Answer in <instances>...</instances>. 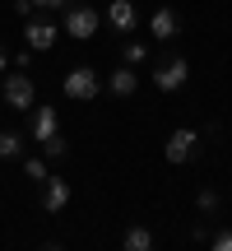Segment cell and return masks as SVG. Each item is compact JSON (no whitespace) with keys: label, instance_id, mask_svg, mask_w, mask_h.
<instances>
[{"label":"cell","instance_id":"cell-1","mask_svg":"<svg viewBox=\"0 0 232 251\" xmlns=\"http://www.w3.org/2000/svg\"><path fill=\"white\" fill-rule=\"evenodd\" d=\"M61 93H65V98H79V102H93L102 93V79H98L93 65H74V70L61 79Z\"/></svg>","mask_w":232,"mask_h":251},{"label":"cell","instance_id":"cell-13","mask_svg":"<svg viewBox=\"0 0 232 251\" xmlns=\"http://www.w3.org/2000/svg\"><path fill=\"white\" fill-rule=\"evenodd\" d=\"M14 158H23V135L0 130V163H14Z\"/></svg>","mask_w":232,"mask_h":251},{"label":"cell","instance_id":"cell-16","mask_svg":"<svg viewBox=\"0 0 232 251\" xmlns=\"http://www.w3.org/2000/svg\"><path fill=\"white\" fill-rule=\"evenodd\" d=\"M121 51H125V65H139V61H149V47H144V42H125Z\"/></svg>","mask_w":232,"mask_h":251},{"label":"cell","instance_id":"cell-18","mask_svg":"<svg viewBox=\"0 0 232 251\" xmlns=\"http://www.w3.org/2000/svg\"><path fill=\"white\" fill-rule=\"evenodd\" d=\"M195 200H200V209H205V214H214V209H218V191H209V186L200 191Z\"/></svg>","mask_w":232,"mask_h":251},{"label":"cell","instance_id":"cell-8","mask_svg":"<svg viewBox=\"0 0 232 251\" xmlns=\"http://www.w3.org/2000/svg\"><path fill=\"white\" fill-rule=\"evenodd\" d=\"M107 24H112V33L130 37L135 24H139V9H135V0H112V5H107Z\"/></svg>","mask_w":232,"mask_h":251},{"label":"cell","instance_id":"cell-6","mask_svg":"<svg viewBox=\"0 0 232 251\" xmlns=\"http://www.w3.org/2000/svg\"><path fill=\"white\" fill-rule=\"evenodd\" d=\"M23 42H28V51H51L56 47V24L51 19H23Z\"/></svg>","mask_w":232,"mask_h":251},{"label":"cell","instance_id":"cell-20","mask_svg":"<svg viewBox=\"0 0 232 251\" xmlns=\"http://www.w3.org/2000/svg\"><path fill=\"white\" fill-rule=\"evenodd\" d=\"M33 5H37V9H65L70 0H33Z\"/></svg>","mask_w":232,"mask_h":251},{"label":"cell","instance_id":"cell-15","mask_svg":"<svg viewBox=\"0 0 232 251\" xmlns=\"http://www.w3.org/2000/svg\"><path fill=\"white\" fill-rule=\"evenodd\" d=\"M23 172H28L33 181H37V186H42V181L51 177V172H46V158H42V153H37V158H23Z\"/></svg>","mask_w":232,"mask_h":251},{"label":"cell","instance_id":"cell-17","mask_svg":"<svg viewBox=\"0 0 232 251\" xmlns=\"http://www.w3.org/2000/svg\"><path fill=\"white\" fill-rule=\"evenodd\" d=\"M209 242H214V251H232V228H218V233H209Z\"/></svg>","mask_w":232,"mask_h":251},{"label":"cell","instance_id":"cell-21","mask_svg":"<svg viewBox=\"0 0 232 251\" xmlns=\"http://www.w3.org/2000/svg\"><path fill=\"white\" fill-rule=\"evenodd\" d=\"M5 70H9V56H5V51H0V75H5Z\"/></svg>","mask_w":232,"mask_h":251},{"label":"cell","instance_id":"cell-14","mask_svg":"<svg viewBox=\"0 0 232 251\" xmlns=\"http://www.w3.org/2000/svg\"><path fill=\"white\" fill-rule=\"evenodd\" d=\"M42 158H51V163L65 158V135H61V130H56L51 140H42Z\"/></svg>","mask_w":232,"mask_h":251},{"label":"cell","instance_id":"cell-10","mask_svg":"<svg viewBox=\"0 0 232 251\" xmlns=\"http://www.w3.org/2000/svg\"><path fill=\"white\" fill-rule=\"evenodd\" d=\"M28 130H33L37 144L51 140V135L61 130V126H56V107H46V102H42V107H33V112H28Z\"/></svg>","mask_w":232,"mask_h":251},{"label":"cell","instance_id":"cell-11","mask_svg":"<svg viewBox=\"0 0 232 251\" xmlns=\"http://www.w3.org/2000/svg\"><path fill=\"white\" fill-rule=\"evenodd\" d=\"M107 89L116 93V98H130V93L139 89V75H135L130 65H116V70H112V79H107Z\"/></svg>","mask_w":232,"mask_h":251},{"label":"cell","instance_id":"cell-5","mask_svg":"<svg viewBox=\"0 0 232 251\" xmlns=\"http://www.w3.org/2000/svg\"><path fill=\"white\" fill-rule=\"evenodd\" d=\"M162 158L177 163V168H181V163H195V158H200V135H195V130H172Z\"/></svg>","mask_w":232,"mask_h":251},{"label":"cell","instance_id":"cell-2","mask_svg":"<svg viewBox=\"0 0 232 251\" xmlns=\"http://www.w3.org/2000/svg\"><path fill=\"white\" fill-rule=\"evenodd\" d=\"M0 98H5L14 112H33V102H37V89H33V79H28V70H14V75H5V89H0Z\"/></svg>","mask_w":232,"mask_h":251},{"label":"cell","instance_id":"cell-4","mask_svg":"<svg viewBox=\"0 0 232 251\" xmlns=\"http://www.w3.org/2000/svg\"><path fill=\"white\" fill-rule=\"evenodd\" d=\"M98 24H102V14L93 5H65V33H70V37L89 42V37L98 33Z\"/></svg>","mask_w":232,"mask_h":251},{"label":"cell","instance_id":"cell-12","mask_svg":"<svg viewBox=\"0 0 232 251\" xmlns=\"http://www.w3.org/2000/svg\"><path fill=\"white\" fill-rule=\"evenodd\" d=\"M121 247L125 251H149L153 247V233L144 224H130V228H125V237H121Z\"/></svg>","mask_w":232,"mask_h":251},{"label":"cell","instance_id":"cell-7","mask_svg":"<svg viewBox=\"0 0 232 251\" xmlns=\"http://www.w3.org/2000/svg\"><path fill=\"white\" fill-rule=\"evenodd\" d=\"M37 205H42L46 214H61V209L70 205V181H65V177H46V181H42V196H37Z\"/></svg>","mask_w":232,"mask_h":251},{"label":"cell","instance_id":"cell-3","mask_svg":"<svg viewBox=\"0 0 232 251\" xmlns=\"http://www.w3.org/2000/svg\"><path fill=\"white\" fill-rule=\"evenodd\" d=\"M186 79H190L186 56H167V61H158V65H153V89H162V93H177Z\"/></svg>","mask_w":232,"mask_h":251},{"label":"cell","instance_id":"cell-9","mask_svg":"<svg viewBox=\"0 0 232 251\" xmlns=\"http://www.w3.org/2000/svg\"><path fill=\"white\" fill-rule=\"evenodd\" d=\"M149 33L158 37V42H172V37L181 33V19H177V9H172V5H158V9L149 14Z\"/></svg>","mask_w":232,"mask_h":251},{"label":"cell","instance_id":"cell-19","mask_svg":"<svg viewBox=\"0 0 232 251\" xmlns=\"http://www.w3.org/2000/svg\"><path fill=\"white\" fill-rule=\"evenodd\" d=\"M33 9H37L33 0H14V14H19V19H33Z\"/></svg>","mask_w":232,"mask_h":251}]
</instances>
